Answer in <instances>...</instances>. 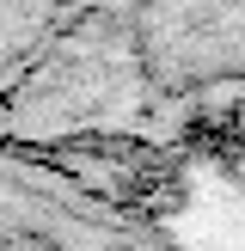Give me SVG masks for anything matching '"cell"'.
Wrapping results in <instances>:
<instances>
[{
    "label": "cell",
    "mask_w": 245,
    "mask_h": 251,
    "mask_svg": "<svg viewBox=\"0 0 245 251\" xmlns=\"http://www.w3.org/2000/svg\"><path fill=\"white\" fill-rule=\"evenodd\" d=\"M227 135H233V141H245V104H239V110L227 117Z\"/></svg>",
    "instance_id": "obj_1"
}]
</instances>
